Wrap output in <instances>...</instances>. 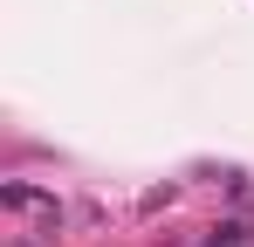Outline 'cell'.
<instances>
[{
	"label": "cell",
	"mask_w": 254,
	"mask_h": 247,
	"mask_svg": "<svg viewBox=\"0 0 254 247\" xmlns=\"http://www.w3.org/2000/svg\"><path fill=\"white\" fill-rule=\"evenodd\" d=\"M0 206H14V213H42V220H48V234L62 227V206H55V192H48V185H28V179H7V185H0Z\"/></svg>",
	"instance_id": "obj_1"
}]
</instances>
